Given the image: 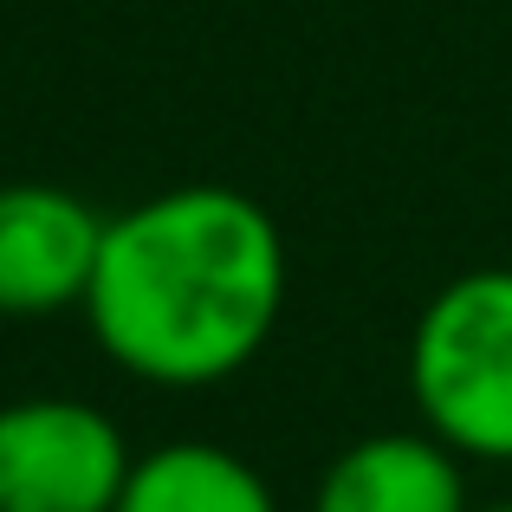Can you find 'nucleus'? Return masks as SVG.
I'll list each match as a JSON object with an SVG mask.
<instances>
[{"label": "nucleus", "mask_w": 512, "mask_h": 512, "mask_svg": "<svg viewBox=\"0 0 512 512\" xmlns=\"http://www.w3.org/2000/svg\"><path fill=\"white\" fill-rule=\"evenodd\" d=\"M286 305V240L240 188L188 182L104 221L85 325L156 389H208L266 350Z\"/></svg>", "instance_id": "obj_1"}, {"label": "nucleus", "mask_w": 512, "mask_h": 512, "mask_svg": "<svg viewBox=\"0 0 512 512\" xmlns=\"http://www.w3.org/2000/svg\"><path fill=\"white\" fill-rule=\"evenodd\" d=\"M409 396L441 448L512 467V266H474L428 299L409 338Z\"/></svg>", "instance_id": "obj_2"}, {"label": "nucleus", "mask_w": 512, "mask_h": 512, "mask_svg": "<svg viewBox=\"0 0 512 512\" xmlns=\"http://www.w3.org/2000/svg\"><path fill=\"white\" fill-rule=\"evenodd\" d=\"M130 480L124 428L72 396L0 409V512H111Z\"/></svg>", "instance_id": "obj_3"}, {"label": "nucleus", "mask_w": 512, "mask_h": 512, "mask_svg": "<svg viewBox=\"0 0 512 512\" xmlns=\"http://www.w3.org/2000/svg\"><path fill=\"white\" fill-rule=\"evenodd\" d=\"M104 221L91 201L52 182L0 188V318H52L85 305Z\"/></svg>", "instance_id": "obj_4"}, {"label": "nucleus", "mask_w": 512, "mask_h": 512, "mask_svg": "<svg viewBox=\"0 0 512 512\" xmlns=\"http://www.w3.org/2000/svg\"><path fill=\"white\" fill-rule=\"evenodd\" d=\"M312 512H474L461 480V454L441 448L435 435H363L350 441L318 480Z\"/></svg>", "instance_id": "obj_5"}, {"label": "nucleus", "mask_w": 512, "mask_h": 512, "mask_svg": "<svg viewBox=\"0 0 512 512\" xmlns=\"http://www.w3.org/2000/svg\"><path fill=\"white\" fill-rule=\"evenodd\" d=\"M111 512H279L253 461L214 441H163L137 454Z\"/></svg>", "instance_id": "obj_6"}, {"label": "nucleus", "mask_w": 512, "mask_h": 512, "mask_svg": "<svg viewBox=\"0 0 512 512\" xmlns=\"http://www.w3.org/2000/svg\"><path fill=\"white\" fill-rule=\"evenodd\" d=\"M480 512H512V500H500V506H480Z\"/></svg>", "instance_id": "obj_7"}]
</instances>
